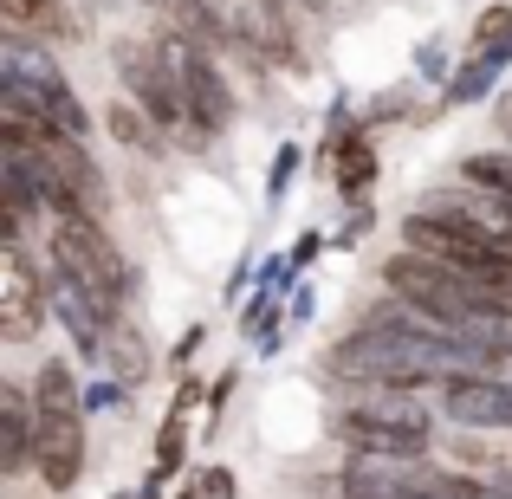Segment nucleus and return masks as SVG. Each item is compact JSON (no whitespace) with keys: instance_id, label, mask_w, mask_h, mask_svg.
<instances>
[{"instance_id":"obj_4","label":"nucleus","mask_w":512,"mask_h":499,"mask_svg":"<svg viewBox=\"0 0 512 499\" xmlns=\"http://www.w3.org/2000/svg\"><path fill=\"white\" fill-rule=\"evenodd\" d=\"M402 247L435 253V260H448V266H487V260H500V253H512L493 227L467 221V214H435V208H415L409 221H402Z\"/></svg>"},{"instance_id":"obj_14","label":"nucleus","mask_w":512,"mask_h":499,"mask_svg":"<svg viewBox=\"0 0 512 499\" xmlns=\"http://www.w3.org/2000/svg\"><path fill=\"white\" fill-rule=\"evenodd\" d=\"M104 130H111V137L124 143V150H137V156H156V150H163V137H169V130L156 124V117L143 111L137 98H117V104H104Z\"/></svg>"},{"instance_id":"obj_31","label":"nucleus","mask_w":512,"mask_h":499,"mask_svg":"<svg viewBox=\"0 0 512 499\" xmlns=\"http://www.w3.org/2000/svg\"><path fill=\"white\" fill-rule=\"evenodd\" d=\"M111 499H143V493H111Z\"/></svg>"},{"instance_id":"obj_16","label":"nucleus","mask_w":512,"mask_h":499,"mask_svg":"<svg viewBox=\"0 0 512 499\" xmlns=\"http://www.w3.org/2000/svg\"><path fill=\"white\" fill-rule=\"evenodd\" d=\"M0 13H7L13 33H26V26H39V33H52V39H72L78 33V20H65L59 0H0Z\"/></svg>"},{"instance_id":"obj_29","label":"nucleus","mask_w":512,"mask_h":499,"mask_svg":"<svg viewBox=\"0 0 512 499\" xmlns=\"http://www.w3.org/2000/svg\"><path fill=\"white\" fill-rule=\"evenodd\" d=\"M493 499H512V474H506V480H493Z\"/></svg>"},{"instance_id":"obj_17","label":"nucleus","mask_w":512,"mask_h":499,"mask_svg":"<svg viewBox=\"0 0 512 499\" xmlns=\"http://www.w3.org/2000/svg\"><path fill=\"white\" fill-rule=\"evenodd\" d=\"M461 337H474V344L487 350V357L500 363V370L512 363V312H480V318H467Z\"/></svg>"},{"instance_id":"obj_18","label":"nucleus","mask_w":512,"mask_h":499,"mask_svg":"<svg viewBox=\"0 0 512 499\" xmlns=\"http://www.w3.org/2000/svg\"><path fill=\"white\" fill-rule=\"evenodd\" d=\"M467 52H500V59H512V0H500V7H487L474 20V39H467Z\"/></svg>"},{"instance_id":"obj_2","label":"nucleus","mask_w":512,"mask_h":499,"mask_svg":"<svg viewBox=\"0 0 512 499\" xmlns=\"http://www.w3.org/2000/svg\"><path fill=\"white\" fill-rule=\"evenodd\" d=\"M331 435L350 454H396V461H422L428 454V415L409 402V389H363L331 415Z\"/></svg>"},{"instance_id":"obj_11","label":"nucleus","mask_w":512,"mask_h":499,"mask_svg":"<svg viewBox=\"0 0 512 499\" xmlns=\"http://www.w3.org/2000/svg\"><path fill=\"white\" fill-rule=\"evenodd\" d=\"M33 435H39L33 389L7 383L0 389V474H26V467H33Z\"/></svg>"},{"instance_id":"obj_6","label":"nucleus","mask_w":512,"mask_h":499,"mask_svg":"<svg viewBox=\"0 0 512 499\" xmlns=\"http://www.w3.org/2000/svg\"><path fill=\"white\" fill-rule=\"evenodd\" d=\"M52 299H46V273L33 266L26 247H7V273H0V337L7 344H33L46 325Z\"/></svg>"},{"instance_id":"obj_27","label":"nucleus","mask_w":512,"mask_h":499,"mask_svg":"<svg viewBox=\"0 0 512 499\" xmlns=\"http://www.w3.org/2000/svg\"><path fill=\"white\" fill-rule=\"evenodd\" d=\"M312 286H299V292H292V305H286V318H292V325H305V318H312Z\"/></svg>"},{"instance_id":"obj_12","label":"nucleus","mask_w":512,"mask_h":499,"mask_svg":"<svg viewBox=\"0 0 512 499\" xmlns=\"http://www.w3.org/2000/svg\"><path fill=\"white\" fill-rule=\"evenodd\" d=\"M98 370H104V376H117L124 389L150 383V370H156V363H150V344H143V331L130 325L124 312L104 325V357H98Z\"/></svg>"},{"instance_id":"obj_8","label":"nucleus","mask_w":512,"mask_h":499,"mask_svg":"<svg viewBox=\"0 0 512 499\" xmlns=\"http://www.w3.org/2000/svg\"><path fill=\"white\" fill-rule=\"evenodd\" d=\"M441 415L454 428H474V435H506L512 428V376H454L441 389Z\"/></svg>"},{"instance_id":"obj_13","label":"nucleus","mask_w":512,"mask_h":499,"mask_svg":"<svg viewBox=\"0 0 512 499\" xmlns=\"http://www.w3.org/2000/svg\"><path fill=\"white\" fill-rule=\"evenodd\" d=\"M500 72H506L500 52H467V59L454 65V78L441 85V104H448V111H461V104H480L493 85H500Z\"/></svg>"},{"instance_id":"obj_25","label":"nucleus","mask_w":512,"mask_h":499,"mask_svg":"<svg viewBox=\"0 0 512 499\" xmlns=\"http://www.w3.org/2000/svg\"><path fill=\"white\" fill-rule=\"evenodd\" d=\"M376 227V214H370V201H357V208H350V221H344V234H338V247H357L363 234H370Z\"/></svg>"},{"instance_id":"obj_23","label":"nucleus","mask_w":512,"mask_h":499,"mask_svg":"<svg viewBox=\"0 0 512 499\" xmlns=\"http://www.w3.org/2000/svg\"><path fill=\"white\" fill-rule=\"evenodd\" d=\"M117 402H124V383H85V415H104V409H117Z\"/></svg>"},{"instance_id":"obj_20","label":"nucleus","mask_w":512,"mask_h":499,"mask_svg":"<svg viewBox=\"0 0 512 499\" xmlns=\"http://www.w3.org/2000/svg\"><path fill=\"white\" fill-rule=\"evenodd\" d=\"M474 273H480V286H487L493 312H512V253H500V260H487V266H474Z\"/></svg>"},{"instance_id":"obj_15","label":"nucleus","mask_w":512,"mask_h":499,"mask_svg":"<svg viewBox=\"0 0 512 499\" xmlns=\"http://www.w3.org/2000/svg\"><path fill=\"white\" fill-rule=\"evenodd\" d=\"M33 402H39V415H65V409H85V383H78V370L72 363H59V357H46L33 370Z\"/></svg>"},{"instance_id":"obj_1","label":"nucleus","mask_w":512,"mask_h":499,"mask_svg":"<svg viewBox=\"0 0 512 499\" xmlns=\"http://www.w3.org/2000/svg\"><path fill=\"white\" fill-rule=\"evenodd\" d=\"M376 273H383L389 292H402L409 305H422L428 318H448V325H467V318L493 312V299H487V286H480L474 266H448V260H435V253L396 247Z\"/></svg>"},{"instance_id":"obj_5","label":"nucleus","mask_w":512,"mask_h":499,"mask_svg":"<svg viewBox=\"0 0 512 499\" xmlns=\"http://www.w3.org/2000/svg\"><path fill=\"white\" fill-rule=\"evenodd\" d=\"M175 46V72H182V98H188V124H201L208 137H221L227 124H234V85H227V72L214 65L208 46H195V39H169Z\"/></svg>"},{"instance_id":"obj_3","label":"nucleus","mask_w":512,"mask_h":499,"mask_svg":"<svg viewBox=\"0 0 512 499\" xmlns=\"http://www.w3.org/2000/svg\"><path fill=\"white\" fill-rule=\"evenodd\" d=\"M52 227V247H46V266H59V273H72L78 286L91 292V299L104 305V312H124L130 299V260L111 247V234H104V221H91V214H78V221H46Z\"/></svg>"},{"instance_id":"obj_10","label":"nucleus","mask_w":512,"mask_h":499,"mask_svg":"<svg viewBox=\"0 0 512 499\" xmlns=\"http://www.w3.org/2000/svg\"><path fill=\"white\" fill-rule=\"evenodd\" d=\"M33 156H39V163H52V175H59V182L72 188V195L85 201L91 214H104V201H111V188H104V169L91 163L85 137H65V130H46V137L33 143Z\"/></svg>"},{"instance_id":"obj_9","label":"nucleus","mask_w":512,"mask_h":499,"mask_svg":"<svg viewBox=\"0 0 512 499\" xmlns=\"http://www.w3.org/2000/svg\"><path fill=\"white\" fill-rule=\"evenodd\" d=\"M331 117H338L331 137H325L331 182H338V195L357 208V201H370V188H376V143H370V130H363V124H350V117H344V104Z\"/></svg>"},{"instance_id":"obj_19","label":"nucleus","mask_w":512,"mask_h":499,"mask_svg":"<svg viewBox=\"0 0 512 499\" xmlns=\"http://www.w3.org/2000/svg\"><path fill=\"white\" fill-rule=\"evenodd\" d=\"M182 454H188V428H182V409H169V422H163V435H156V474H175L182 467Z\"/></svg>"},{"instance_id":"obj_22","label":"nucleus","mask_w":512,"mask_h":499,"mask_svg":"<svg viewBox=\"0 0 512 499\" xmlns=\"http://www.w3.org/2000/svg\"><path fill=\"white\" fill-rule=\"evenodd\" d=\"M292 169H299V143H286V150L273 156V175H266V195H286V182H292Z\"/></svg>"},{"instance_id":"obj_26","label":"nucleus","mask_w":512,"mask_h":499,"mask_svg":"<svg viewBox=\"0 0 512 499\" xmlns=\"http://www.w3.org/2000/svg\"><path fill=\"white\" fill-rule=\"evenodd\" d=\"M318 253H325V234H299V240H292V266H299V273L318 260Z\"/></svg>"},{"instance_id":"obj_28","label":"nucleus","mask_w":512,"mask_h":499,"mask_svg":"<svg viewBox=\"0 0 512 499\" xmlns=\"http://www.w3.org/2000/svg\"><path fill=\"white\" fill-rule=\"evenodd\" d=\"M195 350H201V325H195V331H188V337H182V344H175V363H188V357H195Z\"/></svg>"},{"instance_id":"obj_7","label":"nucleus","mask_w":512,"mask_h":499,"mask_svg":"<svg viewBox=\"0 0 512 499\" xmlns=\"http://www.w3.org/2000/svg\"><path fill=\"white\" fill-rule=\"evenodd\" d=\"M33 474H39V487H46V493H72L78 480H85V409L39 415Z\"/></svg>"},{"instance_id":"obj_21","label":"nucleus","mask_w":512,"mask_h":499,"mask_svg":"<svg viewBox=\"0 0 512 499\" xmlns=\"http://www.w3.org/2000/svg\"><path fill=\"white\" fill-rule=\"evenodd\" d=\"M415 72H422V78H441V85H448V46H441V39H428V46L422 52H415Z\"/></svg>"},{"instance_id":"obj_24","label":"nucleus","mask_w":512,"mask_h":499,"mask_svg":"<svg viewBox=\"0 0 512 499\" xmlns=\"http://www.w3.org/2000/svg\"><path fill=\"white\" fill-rule=\"evenodd\" d=\"M195 487H201V499H234V493H240L227 467H201V474H195Z\"/></svg>"},{"instance_id":"obj_30","label":"nucleus","mask_w":512,"mask_h":499,"mask_svg":"<svg viewBox=\"0 0 512 499\" xmlns=\"http://www.w3.org/2000/svg\"><path fill=\"white\" fill-rule=\"evenodd\" d=\"M182 499H201V487H188V493H182Z\"/></svg>"}]
</instances>
